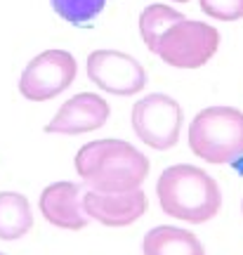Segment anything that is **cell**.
<instances>
[{
    "mask_svg": "<svg viewBox=\"0 0 243 255\" xmlns=\"http://www.w3.org/2000/svg\"><path fill=\"white\" fill-rule=\"evenodd\" d=\"M111 116L109 102L97 92H78L69 102H64L54 119L45 126L50 135H83L107 126Z\"/></svg>",
    "mask_w": 243,
    "mask_h": 255,
    "instance_id": "9",
    "label": "cell"
},
{
    "mask_svg": "<svg viewBox=\"0 0 243 255\" xmlns=\"http://www.w3.org/2000/svg\"><path fill=\"white\" fill-rule=\"evenodd\" d=\"M161 210L170 218L201 225L213 220L222 206L220 184L196 165H170L156 182Z\"/></svg>",
    "mask_w": 243,
    "mask_h": 255,
    "instance_id": "2",
    "label": "cell"
},
{
    "mask_svg": "<svg viewBox=\"0 0 243 255\" xmlns=\"http://www.w3.org/2000/svg\"><path fill=\"white\" fill-rule=\"evenodd\" d=\"M76 173L95 191H132L144 184L149 158L125 139H95L78 149Z\"/></svg>",
    "mask_w": 243,
    "mask_h": 255,
    "instance_id": "1",
    "label": "cell"
},
{
    "mask_svg": "<svg viewBox=\"0 0 243 255\" xmlns=\"http://www.w3.org/2000/svg\"><path fill=\"white\" fill-rule=\"evenodd\" d=\"M182 19H184V14L177 12L175 7H170V5L153 2V5L144 7L142 14H139V36L144 40V45L149 47L151 52H156L161 36L172 26V24H177Z\"/></svg>",
    "mask_w": 243,
    "mask_h": 255,
    "instance_id": "13",
    "label": "cell"
},
{
    "mask_svg": "<svg viewBox=\"0 0 243 255\" xmlns=\"http://www.w3.org/2000/svg\"><path fill=\"white\" fill-rule=\"evenodd\" d=\"M38 208L43 218L59 229L78 232L88 225V218L81 206V184L76 182H54L43 189Z\"/></svg>",
    "mask_w": 243,
    "mask_h": 255,
    "instance_id": "10",
    "label": "cell"
},
{
    "mask_svg": "<svg viewBox=\"0 0 243 255\" xmlns=\"http://www.w3.org/2000/svg\"><path fill=\"white\" fill-rule=\"evenodd\" d=\"M85 71L99 90L116 95V97H132L144 90L149 83L144 66L132 55L121 50H95L88 55Z\"/></svg>",
    "mask_w": 243,
    "mask_h": 255,
    "instance_id": "7",
    "label": "cell"
},
{
    "mask_svg": "<svg viewBox=\"0 0 243 255\" xmlns=\"http://www.w3.org/2000/svg\"><path fill=\"white\" fill-rule=\"evenodd\" d=\"M0 255H5V253H0Z\"/></svg>",
    "mask_w": 243,
    "mask_h": 255,
    "instance_id": "17",
    "label": "cell"
},
{
    "mask_svg": "<svg viewBox=\"0 0 243 255\" xmlns=\"http://www.w3.org/2000/svg\"><path fill=\"white\" fill-rule=\"evenodd\" d=\"M172 2H189V0H172Z\"/></svg>",
    "mask_w": 243,
    "mask_h": 255,
    "instance_id": "16",
    "label": "cell"
},
{
    "mask_svg": "<svg viewBox=\"0 0 243 255\" xmlns=\"http://www.w3.org/2000/svg\"><path fill=\"white\" fill-rule=\"evenodd\" d=\"M208 17L220 21H236L243 17V0H198Z\"/></svg>",
    "mask_w": 243,
    "mask_h": 255,
    "instance_id": "15",
    "label": "cell"
},
{
    "mask_svg": "<svg viewBox=\"0 0 243 255\" xmlns=\"http://www.w3.org/2000/svg\"><path fill=\"white\" fill-rule=\"evenodd\" d=\"M217 47L220 31L215 26L194 19H182L161 36L156 55L175 69H198L215 57Z\"/></svg>",
    "mask_w": 243,
    "mask_h": 255,
    "instance_id": "4",
    "label": "cell"
},
{
    "mask_svg": "<svg viewBox=\"0 0 243 255\" xmlns=\"http://www.w3.org/2000/svg\"><path fill=\"white\" fill-rule=\"evenodd\" d=\"M144 255H206V248L191 232L172 225L153 227L142 241Z\"/></svg>",
    "mask_w": 243,
    "mask_h": 255,
    "instance_id": "11",
    "label": "cell"
},
{
    "mask_svg": "<svg viewBox=\"0 0 243 255\" xmlns=\"http://www.w3.org/2000/svg\"><path fill=\"white\" fill-rule=\"evenodd\" d=\"M182 107L177 100L163 92H151L132 107V130L151 149L165 151L180 142L182 132Z\"/></svg>",
    "mask_w": 243,
    "mask_h": 255,
    "instance_id": "5",
    "label": "cell"
},
{
    "mask_svg": "<svg viewBox=\"0 0 243 255\" xmlns=\"http://www.w3.org/2000/svg\"><path fill=\"white\" fill-rule=\"evenodd\" d=\"M33 227L31 203L19 191H0V239L17 241Z\"/></svg>",
    "mask_w": 243,
    "mask_h": 255,
    "instance_id": "12",
    "label": "cell"
},
{
    "mask_svg": "<svg viewBox=\"0 0 243 255\" xmlns=\"http://www.w3.org/2000/svg\"><path fill=\"white\" fill-rule=\"evenodd\" d=\"M88 220H97L107 227H127L142 218L149 208V199L142 189L132 191H95L90 189L81 199Z\"/></svg>",
    "mask_w": 243,
    "mask_h": 255,
    "instance_id": "8",
    "label": "cell"
},
{
    "mask_svg": "<svg viewBox=\"0 0 243 255\" xmlns=\"http://www.w3.org/2000/svg\"><path fill=\"white\" fill-rule=\"evenodd\" d=\"M191 151L208 163H234L243 156V111L234 107H208L189 126Z\"/></svg>",
    "mask_w": 243,
    "mask_h": 255,
    "instance_id": "3",
    "label": "cell"
},
{
    "mask_svg": "<svg viewBox=\"0 0 243 255\" xmlns=\"http://www.w3.org/2000/svg\"><path fill=\"white\" fill-rule=\"evenodd\" d=\"M78 62L66 50H45L24 66L19 92L28 102H47L59 97L76 81Z\"/></svg>",
    "mask_w": 243,
    "mask_h": 255,
    "instance_id": "6",
    "label": "cell"
},
{
    "mask_svg": "<svg viewBox=\"0 0 243 255\" xmlns=\"http://www.w3.org/2000/svg\"><path fill=\"white\" fill-rule=\"evenodd\" d=\"M104 5H107V0H52L54 12L76 26L92 21L104 9Z\"/></svg>",
    "mask_w": 243,
    "mask_h": 255,
    "instance_id": "14",
    "label": "cell"
}]
</instances>
